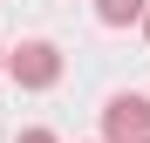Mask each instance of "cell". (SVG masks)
<instances>
[{"mask_svg": "<svg viewBox=\"0 0 150 143\" xmlns=\"http://www.w3.org/2000/svg\"><path fill=\"white\" fill-rule=\"evenodd\" d=\"M7 75L21 89H55L62 82V48L55 41H21L14 55H7Z\"/></svg>", "mask_w": 150, "mask_h": 143, "instance_id": "obj_1", "label": "cell"}, {"mask_svg": "<svg viewBox=\"0 0 150 143\" xmlns=\"http://www.w3.org/2000/svg\"><path fill=\"white\" fill-rule=\"evenodd\" d=\"M103 136L109 143H143L150 136V95H137V89L109 95L103 102Z\"/></svg>", "mask_w": 150, "mask_h": 143, "instance_id": "obj_2", "label": "cell"}, {"mask_svg": "<svg viewBox=\"0 0 150 143\" xmlns=\"http://www.w3.org/2000/svg\"><path fill=\"white\" fill-rule=\"evenodd\" d=\"M143 14H150V0H96V20H103V27H130Z\"/></svg>", "mask_w": 150, "mask_h": 143, "instance_id": "obj_3", "label": "cell"}, {"mask_svg": "<svg viewBox=\"0 0 150 143\" xmlns=\"http://www.w3.org/2000/svg\"><path fill=\"white\" fill-rule=\"evenodd\" d=\"M14 143H62V136H55V130H21Z\"/></svg>", "mask_w": 150, "mask_h": 143, "instance_id": "obj_4", "label": "cell"}, {"mask_svg": "<svg viewBox=\"0 0 150 143\" xmlns=\"http://www.w3.org/2000/svg\"><path fill=\"white\" fill-rule=\"evenodd\" d=\"M143 41H150V14H143Z\"/></svg>", "mask_w": 150, "mask_h": 143, "instance_id": "obj_5", "label": "cell"}, {"mask_svg": "<svg viewBox=\"0 0 150 143\" xmlns=\"http://www.w3.org/2000/svg\"><path fill=\"white\" fill-rule=\"evenodd\" d=\"M0 68H7V48H0Z\"/></svg>", "mask_w": 150, "mask_h": 143, "instance_id": "obj_6", "label": "cell"}, {"mask_svg": "<svg viewBox=\"0 0 150 143\" xmlns=\"http://www.w3.org/2000/svg\"><path fill=\"white\" fill-rule=\"evenodd\" d=\"M143 143H150V136H143Z\"/></svg>", "mask_w": 150, "mask_h": 143, "instance_id": "obj_7", "label": "cell"}]
</instances>
